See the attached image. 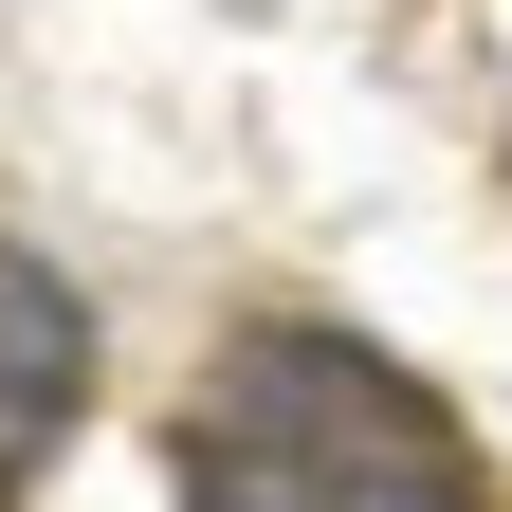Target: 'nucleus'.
Segmentation results:
<instances>
[{"label":"nucleus","instance_id":"obj_2","mask_svg":"<svg viewBox=\"0 0 512 512\" xmlns=\"http://www.w3.org/2000/svg\"><path fill=\"white\" fill-rule=\"evenodd\" d=\"M74 384H92V330H74V293H55L37 256H0V512H19V476L55 458Z\"/></svg>","mask_w":512,"mask_h":512},{"label":"nucleus","instance_id":"obj_1","mask_svg":"<svg viewBox=\"0 0 512 512\" xmlns=\"http://www.w3.org/2000/svg\"><path fill=\"white\" fill-rule=\"evenodd\" d=\"M183 512H494L476 439L348 330H238L183 403Z\"/></svg>","mask_w":512,"mask_h":512}]
</instances>
